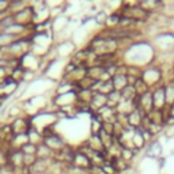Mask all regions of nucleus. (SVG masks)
I'll list each match as a JSON object with an SVG mask.
<instances>
[{"mask_svg": "<svg viewBox=\"0 0 174 174\" xmlns=\"http://www.w3.org/2000/svg\"><path fill=\"white\" fill-rule=\"evenodd\" d=\"M133 87H135V91H136V95H138V97H140V95H143V94H146V93H148V91L151 90L142 78H139V79L136 80V83L133 84Z\"/></svg>", "mask_w": 174, "mask_h": 174, "instance_id": "obj_4", "label": "nucleus"}, {"mask_svg": "<svg viewBox=\"0 0 174 174\" xmlns=\"http://www.w3.org/2000/svg\"><path fill=\"white\" fill-rule=\"evenodd\" d=\"M112 82H113V87H114L116 91H121L128 86L127 75H124V74H116L112 78Z\"/></svg>", "mask_w": 174, "mask_h": 174, "instance_id": "obj_3", "label": "nucleus"}, {"mask_svg": "<svg viewBox=\"0 0 174 174\" xmlns=\"http://www.w3.org/2000/svg\"><path fill=\"white\" fill-rule=\"evenodd\" d=\"M162 154H163V147L158 140H152V142L148 143V146H147V156H150L152 159H159L162 158Z\"/></svg>", "mask_w": 174, "mask_h": 174, "instance_id": "obj_2", "label": "nucleus"}, {"mask_svg": "<svg viewBox=\"0 0 174 174\" xmlns=\"http://www.w3.org/2000/svg\"><path fill=\"white\" fill-rule=\"evenodd\" d=\"M121 101V93L120 91H112L110 94H107V106L110 107H117V105Z\"/></svg>", "mask_w": 174, "mask_h": 174, "instance_id": "obj_5", "label": "nucleus"}, {"mask_svg": "<svg viewBox=\"0 0 174 174\" xmlns=\"http://www.w3.org/2000/svg\"><path fill=\"white\" fill-rule=\"evenodd\" d=\"M152 93V102H154V110H165L167 106L166 103V90H165V83L158 87L151 88Z\"/></svg>", "mask_w": 174, "mask_h": 174, "instance_id": "obj_1", "label": "nucleus"}]
</instances>
